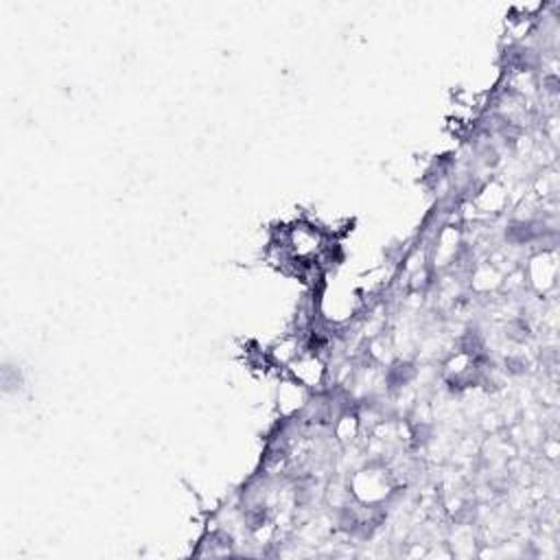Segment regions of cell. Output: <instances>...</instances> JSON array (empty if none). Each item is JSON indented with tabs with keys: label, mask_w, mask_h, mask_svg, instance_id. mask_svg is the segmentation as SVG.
Instances as JSON below:
<instances>
[{
	"label": "cell",
	"mask_w": 560,
	"mask_h": 560,
	"mask_svg": "<svg viewBox=\"0 0 560 560\" xmlns=\"http://www.w3.org/2000/svg\"><path fill=\"white\" fill-rule=\"evenodd\" d=\"M284 374L295 378L308 392H324L328 389V363L326 359L311 348H304L287 368Z\"/></svg>",
	"instance_id": "obj_4"
},
{
	"label": "cell",
	"mask_w": 560,
	"mask_h": 560,
	"mask_svg": "<svg viewBox=\"0 0 560 560\" xmlns=\"http://www.w3.org/2000/svg\"><path fill=\"white\" fill-rule=\"evenodd\" d=\"M273 234L284 243L293 260L300 265L317 262L324 256V252L330 247V234L322 225L308 219H298L295 223Z\"/></svg>",
	"instance_id": "obj_2"
},
{
	"label": "cell",
	"mask_w": 560,
	"mask_h": 560,
	"mask_svg": "<svg viewBox=\"0 0 560 560\" xmlns=\"http://www.w3.org/2000/svg\"><path fill=\"white\" fill-rule=\"evenodd\" d=\"M346 483L350 490V497L357 503L370 505V508H387L396 492L402 488L398 486L392 468L381 459H365L357 468H352L346 475Z\"/></svg>",
	"instance_id": "obj_1"
},
{
	"label": "cell",
	"mask_w": 560,
	"mask_h": 560,
	"mask_svg": "<svg viewBox=\"0 0 560 560\" xmlns=\"http://www.w3.org/2000/svg\"><path fill=\"white\" fill-rule=\"evenodd\" d=\"M558 249L556 245H540L529 252L525 262L521 265L525 287L536 298L549 295L558 287Z\"/></svg>",
	"instance_id": "obj_3"
},
{
	"label": "cell",
	"mask_w": 560,
	"mask_h": 560,
	"mask_svg": "<svg viewBox=\"0 0 560 560\" xmlns=\"http://www.w3.org/2000/svg\"><path fill=\"white\" fill-rule=\"evenodd\" d=\"M311 396H313V392H308L304 385H300L295 378H291L289 374L282 372V378L276 389V405H278L280 418L289 420V418L302 416Z\"/></svg>",
	"instance_id": "obj_5"
}]
</instances>
